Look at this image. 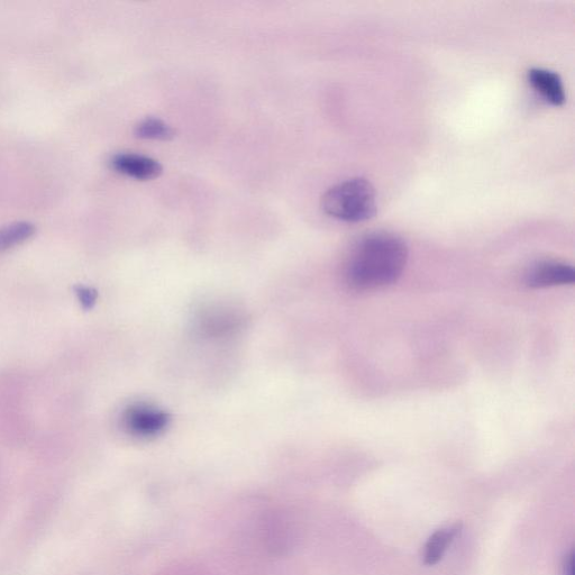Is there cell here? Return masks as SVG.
<instances>
[{
	"label": "cell",
	"mask_w": 575,
	"mask_h": 575,
	"mask_svg": "<svg viewBox=\"0 0 575 575\" xmlns=\"http://www.w3.org/2000/svg\"><path fill=\"white\" fill-rule=\"evenodd\" d=\"M407 261V245L400 237L373 233L355 244L346 263V281L360 291L386 288L403 275Z\"/></svg>",
	"instance_id": "6da1fadb"
},
{
	"label": "cell",
	"mask_w": 575,
	"mask_h": 575,
	"mask_svg": "<svg viewBox=\"0 0 575 575\" xmlns=\"http://www.w3.org/2000/svg\"><path fill=\"white\" fill-rule=\"evenodd\" d=\"M322 207L328 216L342 222L368 221L377 212L376 190L367 179L345 180L326 191Z\"/></svg>",
	"instance_id": "7a4b0ae2"
},
{
	"label": "cell",
	"mask_w": 575,
	"mask_h": 575,
	"mask_svg": "<svg viewBox=\"0 0 575 575\" xmlns=\"http://www.w3.org/2000/svg\"><path fill=\"white\" fill-rule=\"evenodd\" d=\"M170 418L162 410L145 404L127 408L124 415L126 430L139 437L159 435L169 424Z\"/></svg>",
	"instance_id": "3957f363"
},
{
	"label": "cell",
	"mask_w": 575,
	"mask_h": 575,
	"mask_svg": "<svg viewBox=\"0 0 575 575\" xmlns=\"http://www.w3.org/2000/svg\"><path fill=\"white\" fill-rule=\"evenodd\" d=\"M574 281L573 267L560 261L537 263L526 275V285L533 289L573 285Z\"/></svg>",
	"instance_id": "277c9868"
},
{
	"label": "cell",
	"mask_w": 575,
	"mask_h": 575,
	"mask_svg": "<svg viewBox=\"0 0 575 575\" xmlns=\"http://www.w3.org/2000/svg\"><path fill=\"white\" fill-rule=\"evenodd\" d=\"M111 166L121 175L141 181L159 178L163 170L157 160L135 153L114 155Z\"/></svg>",
	"instance_id": "5b68a950"
},
{
	"label": "cell",
	"mask_w": 575,
	"mask_h": 575,
	"mask_svg": "<svg viewBox=\"0 0 575 575\" xmlns=\"http://www.w3.org/2000/svg\"><path fill=\"white\" fill-rule=\"evenodd\" d=\"M527 80L545 102L562 106L567 100L563 81L558 73L544 68H532L527 72Z\"/></svg>",
	"instance_id": "8992f818"
},
{
	"label": "cell",
	"mask_w": 575,
	"mask_h": 575,
	"mask_svg": "<svg viewBox=\"0 0 575 575\" xmlns=\"http://www.w3.org/2000/svg\"><path fill=\"white\" fill-rule=\"evenodd\" d=\"M461 532V525H454L443 529H438L428 540L425 546L424 562L426 565L437 564L443 559L449 546Z\"/></svg>",
	"instance_id": "52a82bcc"
},
{
	"label": "cell",
	"mask_w": 575,
	"mask_h": 575,
	"mask_svg": "<svg viewBox=\"0 0 575 575\" xmlns=\"http://www.w3.org/2000/svg\"><path fill=\"white\" fill-rule=\"evenodd\" d=\"M34 233L35 227L29 222H17L0 228V253L29 240Z\"/></svg>",
	"instance_id": "ba28073f"
},
{
	"label": "cell",
	"mask_w": 575,
	"mask_h": 575,
	"mask_svg": "<svg viewBox=\"0 0 575 575\" xmlns=\"http://www.w3.org/2000/svg\"><path fill=\"white\" fill-rule=\"evenodd\" d=\"M135 135L144 140L170 141L175 131L159 118L149 117L136 125Z\"/></svg>",
	"instance_id": "9c48e42d"
},
{
	"label": "cell",
	"mask_w": 575,
	"mask_h": 575,
	"mask_svg": "<svg viewBox=\"0 0 575 575\" xmlns=\"http://www.w3.org/2000/svg\"><path fill=\"white\" fill-rule=\"evenodd\" d=\"M76 295L80 301L81 306L85 309L93 308L98 297L96 290L85 286L76 287Z\"/></svg>",
	"instance_id": "30bf717a"
},
{
	"label": "cell",
	"mask_w": 575,
	"mask_h": 575,
	"mask_svg": "<svg viewBox=\"0 0 575 575\" xmlns=\"http://www.w3.org/2000/svg\"><path fill=\"white\" fill-rule=\"evenodd\" d=\"M563 575H574V553L571 552L565 560L563 567Z\"/></svg>",
	"instance_id": "8fae6325"
}]
</instances>
